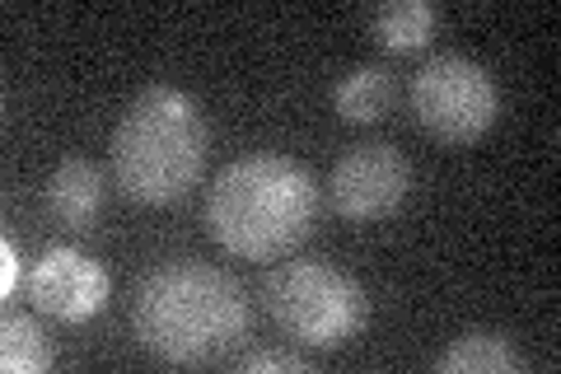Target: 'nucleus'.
Listing matches in <instances>:
<instances>
[{"label":"nucleus","instance_id":"1","mask_svg":"<svg viewBox=\"0 0 561 374\" xmlns=\"http://www.w3.org/2000/svg\"><path fill=\"white\" fill-rule=\"evenodd\" d=\"M253 328V305L243 286L210 262H160L136 286L131 332L150 355L169 365H206L230 355Z\"/></svg>","mask_w":561,"mask_h":374},{"label":"nucleus","instance_id":"2","mask_svg":"<svg viewBox=\"0 0 561 374\" xmlns=\"http://www.w3.org/2000/svg\"><path fill=\"white\" fill-rule=\"evenodd\" d=\"M319 216V183L300 159L253 150L230 159L206 192V229L225 253L272 262L305 243Z\"/></svg>","mask_w":561,"mask_h":374},{"label":"nucleus","instance_id":"3","mask_svg":"<svg viewBox=\"0 0 561 374\" xmlns=\"http://www.w3.org/2000/svg\"><path fill=\"white\" fill-rule=\"evenodd\" d=\"M206 146L202 103L179 84H146L113 127V178L131 202L169 206L197 188Z\"/></svg>","mask_w":561,"mask_h":374},{"label":"nucleus","instance_id":"4","mask_svg":"<svg viewBox=\"0 0 561 374\" xmlns=\"http://www.w3.org/2000/svg\"><path fill=\"white\" fill-rule=\"evenodd\" d=\"M276 328L313 351H337L370 324V295L351 272L323 258H295L262 276Z\"/></svg>","mask_w":561,"mask_h":374},{"label":"nucleus","instance_id":"5","mask_svg":"<svg viewBox=\"0 0 561 374\" xmlns=\"http://www.w3.org/2000/svg\"><path fill=\"white\" fill-rule=\"evenodd\" d=\"M412 113L445 146H472L501 117L496 76L463 52H440L412 76Z\"/></svg>","mask_w":561,"mask_h":374},{"label":"nucleus","instance_id":"6","mask_svg":"<svg viewBox=\"0 0 561 374\" xmlns=\"http://www.w3.org/2000/svg\"><path fill=\"white\" fill-rule=\"evenodd\" d=\"M412 165L393 140H356L328 173V202L346 220H383L408 202Z\"/></svg>","mask_w":561,"mask_h":374},{"label":"nucleus","instance_id":"7","mask_svg":"<svg viewBox=\"0 0 561 374\" xmlns=\"http://www.w3.org/2000/svg\"><path fill=\"white\" fill-rule=\"evenodd\" d=\"M108 267L70 243H51L47 253L28 267V299L38 314H51L57 324H84L108 305Z\"/></svg>","mask_w":561,"mask_h":374},{"label":"nucleus","instance_id":"8","mask_svg":"<svg viewBox=\"0 0 561 374\" xmlns=\"http://www.w3.org/2000/svg\"><path fill=\"white\" fill-rule=\"evenodd\" d=\"M103 192H108L103 188V169L94 165V159L70 155L47 178V211L66 229H90L99 220V211H103Z\"/></svg>","mask_w":561,"mask_h":374},{"label":"nucleus","instance_id":"9","mask_svg":"<svg viewBox=\"0 0 561 374\" xmlns=\"http://www.w3.org/2000/svg\"><path fill=\"white\" fill-rule=\"evenodd\" d=\"M524 365H529L524 351L496 328H468L435 355V370L440 374H519Z\"/></svg>","mask_w":561,"mask_h":374},{"label":"nucleus","instance_id":"10","mask_svg":"<svg viewBox=\"0 0 561 374\" xmlns=\"http://www.w3.org/2000/svg\"><path fill=\"white\" fill-rule=\"evenodd\" d=\"M393 103V76L389 66H356L332 84V109L342 122H379Z\"/></svg>","mask_w":561,"mask_h":374},{"label":"nucleus","instance_id":"11","mask_svg":"<svg viewBox=\"0 0 561 374\" xmlns=\"http://www.w3.org/2000/svg\"><path fill=\"white\" fill-rule=\"evenodd\" d=\"M435 29H440V10L431 0H389L375 10V38L389 52H421Z\"/></svg>","mask_w":561,"mask_h":374},{"label":"nucleus","instance_id":"12","mask_svg":"<svg viewBox=\"0 0 561 374\" xmlns=\"http://www.w3.org/2000/svg\"><path fill=\"white\" fill-rule=\"evenodd\" d=\"M0 365L10 374H43L51 365V342L43 337L38 318L28 314H10L0 328Z\"/></svg>","mask_w":561,"mask_h":374},{"label":"nucleus","instance_id":"13","mask_svg":"<svg viewBox=\"0 0 561 374\" xmlns=\"http://www.w3.org/2000/svg\"><path fill=\"white\" fill-rule=\"evenodd\" d=\"M305 374L309 370V355L300 351H286V347H257L249 355H239V374Z\"/></svg>","mask_w":561,"mask_h":374},{"label":"nucleus","instance_id":"14","mask_svg":"<svg viewBox=\"0 0 561 374\" xmlns=\"http://www.w3.org/2000/svg\"><path fill=\"white\" fill-rule=\"evenodd\" d=\"M20 281H24V258H20V248H14V239H0V295H14L20 291Z\"/></svg>","mask_w":561,"mask_h":374}]
</instances>
